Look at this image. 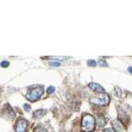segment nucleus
Segmentation results:
<instances>
[{"label": "nucleus", "mask_w": 132, "mask_h": 132, "mask_svg": "<svg viewBox=\"0 0 132 132\" xmlns=\"http://www.w3.org/2000/svg\"><path fill=\"white\" fill-rule=\"evenodd\" d=\"M88 86H89L93 90L96 92V93H104V88L100 86V85L96 84V82H90V84L88 85Z\"/></svg>", "instance_id": "5"}, {"label": "nucleus", "mask_w": 132, "mask_h": 132, "mask_svg": "<svg viewBox=\"0 0 132 132\" xmlns=\"http://www.w3.org/2000/svg\"><path fill=\"white\" fill-rule=\"evenodd\" d=\"M112 125H113V127L115 128V130H122V129H123V126H122V124L119 122L118 120L112 121Z\"/></svg>", "instance_id": "7"}, {"label": "nucleus", "mask_w": 132, "mask_h": 132, "mask_svg": "<svg viewBox=\"0 0 132 132\" xmlns=\"http://www.w3.org/2000/svg\"><path fill=\"white\" fill-rule=\"evenodd\" d=\"M24 108L26 109L27 111H29V110H30V105H29V104H24Z\"/></svg>", "instance_id": "16"}, {"label": "nucleus", "mask_w": 132, "mask_h": 132, "mask_svg": "<svg viewBox=\"0 0 132 132\" xmlns=\"http://www.w3.org/2000/svg\"><path fill=\"white\" fill-rule=\"evenodd\" d=\"M103 132H116V130L113 129V128H106L103 130Z\"/></svg>", "instance_id": "14"}, {"label": "nucleus", "mask_w": 132, "mask_h": 132, "mask_svg": "<svg viewBox=\"0 0 132 132\" xmlns=\"http://www.w3.org/2000/svg\"><path fill=\"white\" fill-rule=\"evenodd\" d=\"M89 101L90 103H93V104H97V105H106L109 103L110 101V97L108 94L106 93H101L99 95H94V96H92L89 98Z\"/></svg>", "instance_id": "2"}, {"label": "nucleus", "mask_w": 132, "mask_h": 132, "mask_svg": "<svg viewBox=\"0 0 132 132\" xmlns=\"http://www.w3.org/2000/svg\"><path fill=\"white\" fill-rule=\"evenodd\" d=\"M1 66L3 67V68H5V67H8V66H9V62H6V61H3V62L1 63Z\"/></svg>", "instance_id": "13"}, {"label": "nucleus", "mask_w": 132, "mask_h": 132, "mask_svg": "<svg viewBox=\"0 0 132 132\" xmlns=\"http://www.w3.org/2000/svg\"><path fill=\"white\" fill-rule=\"evenodd\" d=\"M87 65L90 67H95L96 66V62L93 61V60H88V61H87Z\"/></svg>", "instance_id": "9"}, {"label": "nucleus", "mask_w": 132, "mask_h": 132, "mask_svg": "<svg viewBox=\"0 0 132 132\" xmlns=\"http://www.w3.org/2000/svg\"><path fill=\"white\" fill-rule=\"evenodd\" d=\"M48 65L51 67H60L61 66V63L58 62V61H51L48 63Z\"/></svg>", "instance_id": "8"}, {"label": "nucleus", "mask_w": 132, "mask_h": 132, "mask_svg": "<svg viewBox=\"0 0 132 132\" xmlns=\"http://www.w3.org/2000/svg\"><path fill=\"white\" fill-rule=\"evenodd\" d=\"M54 92H55V87H54L53 86H49V87H48V89H47V93H49V94H51V93H53Z\"/></svg>", "instance_id": "10"}, {"label": "nucleus", "mask_w": 132, "mask_h": 132, "mask_svg": "<svg viewBox=\"0 0 132 132\" xmlns=\"http://www.w3.org/2000/svg\"><path fill=\"white\" fill-rule=\"evenodd\" d=\"M104 123H105V120H104V118H102V117L100 116V117H99V125L102 126Z\"/></svg>", "instance_id": "12"}, {"label": "nucleus", "mask_w": 132, "mask_h": 132, "mask_svg": "<svg viewBox=\"0 0 132 132\" xmlns=\"http://www.w3.org/2000/svg\"><path fill=\"white\" fill-rule=\"evenodd\" d=\"M46 113H47L46 109H38V110L34 111L33 116L35 117V118H41V117H43Z\"/></svg>", "instance_id": "6"}, {"label": "nucleus", "mask_w": 132, "mask_h": 132, "mask_svg": "<svg viewBox=\"0 0 132 132\" xmlns=\"http://www.w3.org/2000/svg\"><path fill=\"white\" fill-rule=\"evenodd\" d=\"M27 125H28V122H27L26 119L21 118L17 121L15 130H16V132H25L27 129Z\"/></svg>", "instance_id": "4"}, {"label": "nucleus", "mask_w": 132, "mask_h": 132, "mask_svg": "<svg viewBox=\"0 0 132 132\" xmlns=\"http://www.w3.org/2000/svg\"><path fill=\"white\" fill-rule=\"evenodd\" d=\"M43 92H44V89L42 86L35 87V88H32L28 92V93L26 94V97L30 101H36L41 97V95L43 94Z\"/></svg>", "instance_id": "3"}, {"label": "nucleus", "mask_w": 132, "mask_h": 132, "mask_svg": "<svg viewBox=\"0 0 132 132\" xmlns=\"http://www.w3.org/2000/svg\"><path fill=\"white\" fill-rule=\"evenodd\" d=\"M51 59L55 60V61H56V60H65L66 58H64V57H52Z\"/></svg>", "instance_id": "15"}, {"label": "nucleus", "mask_w": 132, "mask_h": 132, "mask_svg": "<svg viewBox=\"0 0 132 132\" xmlns=\"http://www.w3.org/2000/svg\"><path fill=\"white\" fill-rule=\"evenodd\" d=\"M42 132H47L46 130H42Z\"/></svg>", "instance_id": "18"}, {"label": "nucleus", "mask_w": 132, "mask_h": 132, "mask_svg": "<svg viewBox=\"0 0 132 132\" xmlns=\"http://www.w3.org/2000/svg\"><path fill=\"white\" fill-rule=\"evenodd\" d=\"M127 71H128V72H129L130 73H132V67H129V68L127 69Z\"/></svg>", "instance_id": "17"}, {"label": "nucleus", "mask_w": 132, "mask_h": 132, "mask_svg": "<svg viewBox=\"0 0 132 132\" xmlns=\"http://www.w3.org/2000/svg\"><path fill=\"white\" fill-rule=\"evenodd\" d=\"M98 65L99 66H104V67H107L108 66V64H107V63H106L105 61H103V60H100V61H99L98 62Z\"/></svg>", "instance_id": "11"}, {"label": "nucleus", "mask_w": 132, "mask_h": 132, "mask_svg": "<svg viewBox=\"0 0 132 132\" xmlns=\"http://www.w3.org/2000/svg\"><path fill=\"white\" fill-rule=\"evenodd\" d=\"M95 128V118L92 114H85L81 119V130L84 132H93Z\"/></svg>", "instance_id": "1"}]
</instances>
